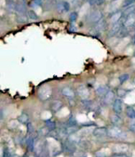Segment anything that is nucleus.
<instances>
[{
  "mask_svg": "<svg viewBox=\"0 0 135 157\" xmlns=\"http://www.w3.org/2000/svg\"><path fill=\"white\" fill-rule=\"evenodd\" d=\"M52 95V88L50 85H43L39 89L38 96L42 101L48 100Z\"/></svg>",
  "mask_w": 135,
  "mask_h": 157,
  "instance_id": "f257e3e1",
  "label": "nucleus"
},
{
  "mask_svg": "<svg viewBox=\"0 0 135 157\" xmlns=\"http://www.w3.org/2000/svg\"><path fill=\"white\" fill-rule=\"evenodd\" d=\"M108 136L115 139H121L125 136V133L117 126H113L108 129Z\"/></svg>",
  "mask_w": 135,
  "mask_h": 157,
  "instance_id": "f03ea898",
  "label": "nucleus"
},
{
  "mask_svg": "<svg viewBox=\"0 0 135 157\" xmlns=\"http://www.w3.org/2000/svg\"><path fill=\"white\" fill-rule=\"evenodd\" d=\"M102 19H103V13H102V12L101 10L93 11L89 16L90 22L93 24H95V25L97 23H98Z\"/></svg>",
  "mask_w": 135,
  "mask_h": 157,
  "instance_id": "7ed1b4c3",
  "label": "nucleus"
},
{
  "mask_svg": "<svg viewBox=\"0 0 135 157\" xmlns=\"http://www.w3.org/2000/svg\"><path fill=\"white\" fill-rule=\"evenodd\" d=\"M57 10L60 13H64L69 11L70 4L68 1L60 0L57 2Z\"/></svg>",
  "mask_w": 135,
  "mask_h": 157,
  "instance_id": "20e7f679",
  "label": "nucleus"
},
{
  "mask_svg": "<svg viewBox=\"0 0 135 157\" xmlns=\"http://www.w3.org/2000/svg\"><path fill=\"white\" fill-rule=\"evenodd\" d=\"M77 92L80 98H82V100H88L90 96V92L88 88L84 85H79L77 88Z\"/></svg>",
  "mask_w": 135,
  "mask_h": 157,
  "instance_id": "39448f33",
  "label": "nucleus"
},
{
  "mask_svg": "<svg viewBox=\"0 0 135 157\" xmlns=\"http://www.w3.org/2000/svg\"><path fill=\"white\" fill-rule=\"evenodd\" d=\"M123 25L127 29H130L133 28L135 25V13H131V14L128 15L127 17H125L124 21H123Z\"/></svg>",
  "mask_w": 135,
  "mask_h": 157,
  "instance_id": "423d86ee",
  "label": "nucleus"
},
{
  "mask_svg": "<svg viewBox=\"0 0 135 157\" xmlns=\"http://www.w3.org/2000/svg\"><path fill=\"white\" fill-rule=\"evenodd\" d=\"M61 94L64 95L65 98H68V99H74L75 96V91L73 90L72 88H71L70 86H64L61 90Z\"/></svg>",
  "mask_w": 135,
  "mask_h": 157,
  "instance_id": "0eeeda50",
  "label": "nucleus"
},
{
  "mask_svg": "<svg viewBox=\"0 0 135 157\" xmlns=\"http://www.w3.org/2000/svg\"><path fill=\"white\" fill-rule=\"evenodd\" d=\"M123 101L119 99V98L116 99L113 104H112V109H113V111L116 114H120L123 112Z\"/></svg>",
  "mask_w": 135,
  "mask_h": 157,
  "instance_id": "6e6552de",
  "label": "nucleus"
},
{
  "mask_svg": "<svg viewBox=\"0 0 135 157\" xmlns=\"http://www.w3.org/2000/svg\"><path fill=\"white\" fill-rule=\"evenodd\" d=\"M93 135L96 137H104L108 135V129L105 127H98L93 131Z\"/></svg>",
  "mask_w": 135,
  "mask_h": 157,
  "instance_id": "1a4fd4ad",
  "label": "nucleus"
},
{
  "mask_svg": "<svg viewBox=\"0 0 135 157\" xmlns=\"http://www.w3.org/2000/svg\"><path fill=\"white\" fill-rule=\"evenodd\" d=\"M123 25H123V22H121V21H119L118 23L112 25V29H110V31H109V36H116L118 32H119V30L123 27Z\"/></svg>",
  "mask_w": 135,
  "mask_h": 157,
  "instance_id": "9d476101",
  "label": "nucleus"
},
{
  "mask_svg": "<svg viewBox=\"0 0 135 157\" xmlns=\"http://www.w3.org/2000/svg\"><path fill=\"white\" fill-rule=\"evenodd\" d=\"M123 12L120 10L119 11H116L113 13V14L110 17V22L112 25H114V24H116L118 23L119 21H120L121 18L123 17Z\"/></svg>",
  "mask_w": 135,
  "mask_h": 157,
  "instance_id": "9b49d317",
  "label": "nucleus"
},
{
  "mask_svg": "<svg viewBox=\"0 0 135 157\" xmlns=\"http://www.w3.org/2000/svg\"><path fill=\"white\" fill-rule=\"evenodd\" d=\"M115 94L112 90H109L108 93L105 94V96L104 97V102L106 105H111V104H113V102L115 101Z\"/></svg>",
  "mask_w": 135,
  "mask_h": 157,
  "instance_id": "f8f14e48",
  "label": "nucleus"
},
{
  "mask_svg": "<svg viewBox=\"0 0 135 157\" xmlns=\"http://www.w3.org/2000/svg\"><path fill=\"white\" fill-rule=\"evenodd\" d=\"M110 90H109V87L107 85H101V86H99L98 87H97L96 89V94L99 97H105V94H106Z\"/></svg>",
  "mask_w": 135,
  "mask_h": 157,
  "instance_id": "ddd939ff",
  "label": "nucleus"
},
{
  "mask_svg": "<svg viewBox=\"0 0 135 157\" xmlns=\"http://www.w3.org/2000/svg\"><path fill=\"white\" fill-rule=\"evenodd\" d=\"M105 20L102 19L101 21H100L98 23H97L96 25H95V28H94V33L97 35L100 34L101 32H103L104 29H105Z\"/></svg>",
  "mask_w": 135,
  "mask_h": 157,
  "instance_id": "4468645a",
  "label": "nucleus"
},
{
  "mask_svg": "<svg viewBox=\"0 0 135 157\" xmlns=\"http://www.w3.org/2000/svg\"><path fill=\"white\" fill-rule=\"evenodd\" d=\"M113 150L116 153H124L128 150V145L126 144H117L114 146Z\"/></svg>",
  "mask_w": 135,
  "mask_h": 157,
  "instance_id": "2eb2a0df",
  "label": "nucleus"
},
{
  "mask_svg": "<svg viewBox=\"0 0 135 157\" xmlns=\"http://www.w3.org/2000/svg\"><path fill=\"white\" fill-rule=\"evenodd\" d=\"M62 107L63 103L59 100L53 101L51 103V105H50L51 110L53 111V112H54V113H57L58 111L60 110V109H62Z\"/></svg>",
  "mask_w": 135,
  "mask_h": 157,
  "instance_id": "dca6fc26",
  "label": "nucleus"
},
{
  "mask_svg": "<svg viewBox=\"0 0 135 157\" xmlns=\"http://www.w3.org/2000/svg\"><path fill=\"white\" fill-rule=\"evenodd\" d=\"M111 122H112V124H113L114 126H117V127H119V126H120L121 124H122L123 120H122L120 116H119V114H116H116L111 116Z\"/></svg>",
  "mask_w": 135,
  "mask_h": 157,
  "instance_id": "f3484780",
  "label": "nucleus"
},
{
  "mask_svg": "<svg viewBox=\"0 0 135 157\" xmlns=\"http://www.w3.org/2000/svg\"><path fill=\"white\" fill-rule=\"evenodd\" d=\"M17 120L22 124H28L29 123V116L27 113H22L18 116Z\"/></svg>",
  "mask_w": 135,
  "mask_h": 157,
  "instance_id": "a211bd4d",
  "label": "nucleus"
},
{
  "mask_svg": "<svg viewBox=\"0 0 135 157\" xmlns=\"http://www.w3.org/2000/svg\"><path fill=\"white\" fill-rule=\"evenodd\" d=\"M135 13V4H133V5H131V6H127V7L125 8L124 10L123 11V16L126 17H127L128 15L131 14V13Z\"/></svg>",
  "mask_w": 135,
  "mask_h": 157,
  "instance_id": "6ab92c4d",
  "label": "nucleus"
},
{
  "mask_svg": "<svg viewBox=\"0 0 135 157\" xmlns=\"http://www.w3.org/2000/svg\"><path fill=\"white\" fill-rule=\"evenodd\" d=\"M126 114L127 117L132 120H135V109L131 106H128L126 109Z\"/></svg>",
  "mask_w": 135,
  "mask_h": 157,
  "instance_id": "aec40b11",
  "label": "nucleus"
},
{
  "mask_svg": "<svg viewBox=\"0 0 135 157\" xmlns=\"http://www.w3.org/2000/svg\"><path fill=\"white\" fill-rule=\"evenodd\" d=\"M16 11L18 14H26V7L23 3H17Z\"/></svg>",
  "mask_w": 135,
  "mask_h": 157,
  "instance_id": "412c9836",
  "label": "nucleus"
},
{
  "mask_svg": "<svg viewBox=\"0 0 135 157\" xmlns=\"http://www.w3.org/2000/svg\"><path fill=\"white\" fill-rule=\"evenodd\" d=\"M46 123V127L50 130V131H53L56 129V123L53 120H47L45 121Z\"/></svg>",
  "mask_w": 135,
  "mask_h": 157,
  "instance_id": "4be33fe9",
  "label": "nucleus"
},
{
  "mask_svg": "<svg viewBox=\"0 0 135 157\" xmlns=\"http://www.w3.org/2000/svg\"><path fill=\"white\" fill-rule=\"evenodd\" d=\"M16 20L19 24H25L28 22V17L26 14H18Z\"/></svg>",
  "mask_w": 135,
  "mask_h": 157,
  "instance_id": "5701e85b",
  "label": "nucleus"
},
{
  "mask_svg": "<svg viewBox=\"0 0 135 157\" xmlns=\"http://www.w3.org/2000/svg\"><path fill=\"white\" fill-rule=\"evenodd\" d=\"M127 35H128V29L125 27L124 25H123V27L119 30V32H118L116 36L119 38H123V37H125V36H126Z\"/></svg>",
  "mask_w": 135,
  "mask_h": 157,
  "instance_id": "b1692460",
  "label": "nucleus"
},
{
  "mask_svg": "<svg viewBox=\"0 0 135 157\" xmlns=\"http://www.w3.org/2000/svg\"><path fill=\"white\" fill-rule=\"evenodd\" d=\"M68 126H71V127H75L77 124V120L73 116H71L68 120Z\"/></svg>",
  "mask_w": 135,
  "mask_h": 157,
  "instance_id": "393cba45",
  "label": "nucleus"
},
{
  "mask_svg": "<svg viewBox=\"0 0 135 157\" xmlns=\"http://www.w3.org/2000/svg\"><path fill=\"white\" fill-rule=\"evenodd\" d=\"M129 78H130V75H129V74H127V73L122 74V75L119 77V81L121 84H123V83H124V82H126V81L129 79Z\"/></svg>",
  "mask_w": 135,
  "mask_h": 157,
  "instance_id": "a878e982",
  "label": "nucleus"
},
{
  "mask_svg": "<svg viewBox=\"0 0 135 157\" xmlns=\"http://www.w3.org/2000/svg\"><path fill=\"white\" fill-rule=\"evenodd\" d=\"M105 2V0H88V3L91 6H101Z\"/></svg>",
  "mask_w": 135,
  "mask_h": 157,
  "instance_id": "bb28decb",
  "label": "nucleus"
},
{
  "mask_svg": "<svg viewBox=\"0 0 135 157\" xmlns=\"http://www.w3.org/2000/svg\"><path fill=\"white\" fill-rule=\"evenodd\" d=\"M28 17L29 19L32 20V21H36L38 20V15L36 14V13L33 10H29L28 11Z\"/></svg>",
  "mask_w": 135,
  "mask_h": 157,
  "instance_id": "cd10ccee",
  "label": "nucleus"
},
{
  "mask_svg": "<svg viewBox=\"0 0 135 157\" xmlns=\"http://www.w3.org/2000/svg\"><path fill=\"white\" fill-rule=\"evenodd\" d=\"M27 145H28V147H29V150L33 151L34 148H35V141H34V139L32 137L29 138V140H28V141H27Z\"/></svg>",
  "mask_w": 135,
  "mask_h": 157,
  "instance_id": "c85d7f7f",
  "label": "nucleus"
},
{
  "mask_svg": "<svg viewBox=\"0 0 135 157\" xmlns=\"http://www.w3.org/2000/svg\"><path fill=\"white\" fill-rule=\"evenodd\" d=\"M127 93H128V92H127V90H126L122 89V88H119V89H118L117 91H116V94H117V96L119 97V98L125 97Z\"/></svg>",
  "mask_w": 135,
  "mask_h": 157,
  "instance_id": "c756f323",
  "label": "nucleus"
},
{
  "mask_svg": "<svg viewBox=\"0 0 135 157\" xmlns=\"http://www.w3.org/2000/svg\"><path fill=\"white\" fill-rule=\"evenodd\" d=\"M16 5L17 4L15 2H14L13 1H8L6 2V7L8 8L9 10L11 11H14V10H16Z\"/></svg>",
  "mask_w": 135,
  "mask_h": 157,
  "instance_id": "7c9ffc66",
  "label": "nucleus"
},
{
  "mask_svg": "<svg viewBox=\"0 0 135 157\" xmlns=\"http://www.w3.org/2000/svg\"><path fill=\"white\" fill-rule=\"evenodd\" d=\"M133 4H135V0H125L123 3V7L126 8L127 6L133 5Z\"/></svg>",
  "mask_w": 135,
  "mask_h": 157,
  "instance_id": "2f4dec72",
  "label": "nucleus"
},
{
  "mask_svg": "<svg viewBox=\"0 0 135 157\" xmlns=\"http://www.w3.org/2000/svg\"><path fill=\"white\" fill-rule=\"evenodd\" d=\"M78 18V13L76 12L71 13V14L69 16V20L71 22H75Z\"/></svg>",
  "mask_w": 135,
  "mask_h": 157,
  "instance_id": "473e14b6",
  "label": "nucleus"
},
{
  "mask_svg": "<svg viewBox=\"0 0 135 157\" xmlns=\"http://www.w3.org/2000/svg\"><path fill=\"white\" fill-rule=\"evenodd\" d=\"M27 129H28L29 134H32L34 132V127L31 123H29L27 124Z\"/></svg>",
  "mask_w": 135,
  "mask_h": 157,
  "instance_id": "72a5a7b5",
  "label": "nucleus"
},
{
  "mask_svg": "<svg viewBox=\"0 0 135 157\" xmlns=\"http://www.w3.org/2000/svg\"><path fill=\"white\" fill-rule=\"evenodd\" d=\"M112 157H130V155H126L125 153H116L115 155H112Z\"/></svg>",
  "mask_w": 135,
  "mask_h": 157,
  "instance_id": "f704fd0d",
  "label": "nucleus"
},
{
  "mask_svg": "<svg viewBox=\"0 0 135 157\" xmlns=\"http://www.w3.org/2000/svg\"><path fill=\"white\" fill-rule=\"evenodd\" d=\"M130 129L135 133V120H133V121H132L130 124Z\"/></svg>",
  "mask_w": 135,
  "mask_h": 157,
  "instance_id": "c9c22d12",
  "label": "nucleus"
},
{
  "mask_svg": "<svg viewBox=\"0 0 135 157\" xmlns=\"http://www.w3.org/2000/svg\"><path fill=\"white\" fill-rule=\"evenodd\" d=\"M33 2L36 6H41L43 3V0H33Z\"/></svg>",
  "mask_w": 135,
  "mask_h": 157,
  "instance_id": "e433bc0d",
  "label": "nucleus"
},
{
  "mask_svg": "<svg viewBox=\"0 0 135 157\" xmlns=\"http://www.w3.org/2000/svg\"><path fill=\"white\" fill-rule=\"evenodd\" d=\"M97 157H106V155H105V154L102 153L101 152H99L97 153Z\"/></svg>",
  "mask_w": 135,
  "mask_h": 157,
  "instance_id": "4c0bfd02",
  "label": "nucleus"
},
{
  "mask_svg": "<svg viewBox=\"0 0 135 157\" xmlns=\"http://www.w3.org/2000/svg\"><path fill=\"white\" fill-rule=\"evenodd\" d=\"M133 84H134V85H135V77H134V78H133Z\"/></svg>",
  "mask_w": 135,
  "mask_h": 157,
  "instance_id": "58836bf2",
  "label": "nucleus"
},
{
  "mask_svg": "<svg viewBox=\"0 0 135 157\" xmlns=\"http://www.w3.org/2000/svg\"><path fill=\"white\" fill-rule=\"evenodd\" d=\"M69 2H74V0H68Z\"/></svg>",
  "mask_w": 135,
  "mask_h": 157,
  "instance_id": "ea45409f",
  "label": "nucleus"
},
{
  "mask_svg": "<svg viewBox=\"0 0 135 157\" xmlns=\"http://www.w3.org/2000/svg\"><path fill=\"white\" fill-rule=\"evenodd\" d=\"M134 44H135V39H134Z\"/></svg>",
  "mask_w": 135,
  "mask_h": 157,
  "instance_id": "a19ab883",
  "label": "nucleus"
},
{
  "mask_svg": "<svg viewBox=\"0 0 135 157\" xmlns=\"http://www.w3.org/2000/svg\"><path fill=\"white\" fill-rule=\"evenodd\" d=\"M83 157H85V156H83Z\"/></svg>",
  "mask_w": 135,
  "mask_h": 157,
  "instance_id": "79ce46f5",
  "label": "nucleus"
},
{
  "mask_svg": "<svg viewBox=\"0 0 135 157\" xmlns=\"http://www.w3.org/2000/svg\"><path fill=\"white\" fill-rule=\"evenodd\" d=\"M133 108H134V109H135V107H133Z\"/></svg>",
  "mask_w": 135,
  "mask_h": 157,
  "instance_id": "37998d69",
  "label": "nucleus"
}]
</instances>
